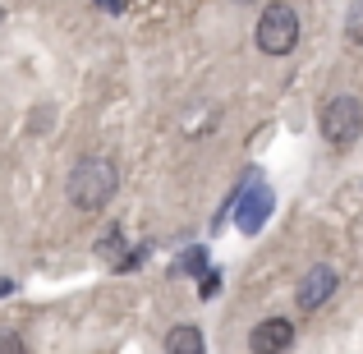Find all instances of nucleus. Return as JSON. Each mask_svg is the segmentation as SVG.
I'll return each instance as SVG.
<instances>
[{"instance_id": "9d476101", "label": "nucleus", "mask_w": 363, "mask_h": 354, "mask_svg": "<svg viewBox=\"0 0 363 354\" xmlns=\"http://www.w3.org/2000/svg\"><path fill=\"white\" fill-rule=\"evenodd\" d=\"M0 354H28L23 336H18V331H5V336H0Z\"/></svg>"}, {"instance_id": "7ed1b4c3", "label": "nucleus", "mask_w": 363, "mask_h": 354, "mask_svg": "<svg viewBox=\"0 0 363 354\" xmlns=\"http://www.w3.org/2000/svg\"><path fill=\"white\" fill-rule=\"evenodd\" d=\"M359 129H363L359 97H331L327 106H322V138H327L331 148H350V143L359 138Z\"/></svg>"}, {"instance_id": "9b49d317", "label": "nucleus", "mask_w": 363, "mask_h": 354, "mask_svg": "<svg viewBox=\"0 0 363 354\" xmlns=\"http://www.w3.org/2000/svg\"><path fill=\"white\" fill-rule=\"evenodd\" d=\"M235 5H253V0H235Z\"/></svg>"}, {"instance_id": "20e7f679", "label": "nucleus", "mask_w": 363, "mask_h": 354, "mask_svg": "<svg viewBox=\"0 0 363 354\" xmlns=\"http://www.w3.org/2000/svg\"><path fill=\"white\" fill-rule=\"evenodd\" d=\"M290 345H294V322L290 318H267L248 336V350L253 354H285Z\"/></svg>"}, {"instance_id": "f03ea898", "label": "nucleus", "mask_w": 363, "mask_h": 354, "mask_svg": "<svg viewBox=\"0 0 363 354\" xmlns=\"http://www.w3.org/2000/svg\"><path fill=\"white\" fill-rule=\"evenodd\" d=\"M253 42H257V51H262V55L294 51V42H299V14H294L290 5H267L262 18H257Z\"/></svg>"}, {"instance_id": "0eeeda50", "label": "nucleus", "mask_w": 363, "mask_h": 354, "mask_svg": "<svg viewBox=\"0 0 363 354\" xmlns=\"http://www.w3.org/2000/svg\"><path fill=\"white\" fill-rule=\"evenodd\" d=\"M166 354H203V331L198 327H175L166 336Z\"/></svg>"}, {"instance_id": "39448f33", "label": "nucleus", "mask_w": 363, "mask_h": 354, "mask_svg": "<svg viewBox=\"0 0 363 354\" xmlns=\"http://www.w3.org/2000/svg\"><path fill=\"white\" fill-rule=\"evenodd\" d=\"M331 294H336V272H331V267H313V272L299 281L294 304H299V313H313V309H322Z\"/></svg>"}, {"instance_id": "423d86ee", "label": "nucleus", "mask_w": 363, "mask_h": 354, "mask_svg": "<svg viewBox=\"0 0 363 354\" xmlns=\"http://www.w3.org/2000/svg\"><path fill=\"white\" fill-rule=\"evenodd\" d=\"M267 216H272V189H248L244 194V203H240V212H235V221H240V231L244 235H257L267 226Z\"/></svg>"}, {"instance_id": "1a4fd4ad", "label": "nucleus", "mask_w": 363, "mask_h": 354, "mask_svg": "<svg viewBox=\"0 0 363 354\" xmlns=\"http://www.w3.org/2000/svg\"><path fill=\"white\" fill-rule=\"evenodd\" d=\"M120 244H124V235H120V226H111L106 235H101V258H116L120 253Z\"/></svg>"}, {"instance_id": "6e6552de", "label": "nucleus", "mask_w": 363, "mask_h": 354, "mask_svg": "<svg viewBox=\"0 0 363 354\" xmlns=\"http://www.w3.org/2000/svg\"><path fill=\"white\" fill-rule=\"evenodd\" d=\"M345 37L354 46H363V0H354V5H350V18H345Z\"/></svg>"}, {"instance_id": "f257e3e1", "label": "nucleus", "mask_w": 363, "mask_h": 354, "mask_svg": "<svg viewBox=\"0 0 363 354\" xmlns=\"http://www.w3.org/2000/svg\"><path fill=\"white\" fill-rule=\"evenodd\" d=\"M111 194H116V166L101 157H88L74 166L69 175V203L83 207V212H97V207L111 203Z\"/></svg>"}]
</instances>
